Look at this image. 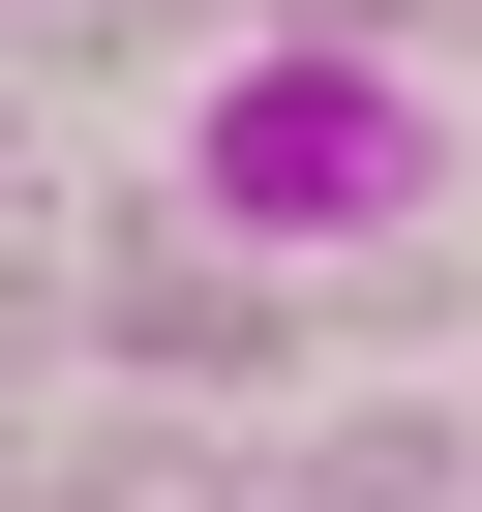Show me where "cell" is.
<instances>
[{"mask_svg": "<svg viewBox=\"0 0 482 512\" xmlns=\"http://www.w3.org/2000/svg\"><path fill=\"white\" fill-rule=\"evenodd\" d=\"M422 181H452V91H422V61H241V91L181 121V211H211V241H392Z\"/></svg>", "mask_w": 482, "mask_h": 512, "instance_id": "cell-1", "label": "cell"}]
</instances>
